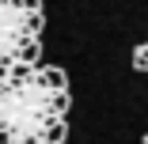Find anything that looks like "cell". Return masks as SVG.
Returning <instances> with one entry per match:
<instances>
[{
  "mask_svg": "<svg viewBox=\"0 0 148 144\" xmlns=\"http://www.w3.org/2000/svg\"><path fill=\"white\" fill-rule=\"evenodd\" d=\"M69 76L57 65L12 68L0 76V144H65Z\"/></svg>",
  "mask_w": 148,
  "mask_h": 144,
  "instance_id": "6da1fadb",
  "label": "cell"
},
{
  "mask_svg": "<svg viewBox=\"0 0 148 144\" xmlns=\"http://www.w3.org/2000/svg\"><path fill=\"white\" fill-rule=\"evenodd\" d=\"M42 0H0V76L42 61Z\"/></svg>",
  "mask_w": 148,
  "mask_h": 144,
  "instance_id": "7a4b0ae2",
  "label": "cell"
},
{
  "mask_svg": "<svg viewBox=\"0 0 148 144\" xmlns=\"http://www.w3.org/2000/svg\"><path fill=\"white\" fill-rule=\"evenodd\" d=\"M133 68L137 72H148V42H137L133 46Z\"/></svg>",
  "mask_w": 148,
  "mask_h": 144,
  "instance_id": "3957f363",
  "label": "cell"
},
{
  "mask_svg": "<svg viewBox=\"0 0 148 144\" xmlns=\"http://www.w3.org/2000/svg\"><path fill=\"white\" fill-rule=\"evenodd\" d=\"M144 144H148V136H144Z\"/></svg>",
  "mask_w": 148,
  "mask_h": 144,
  "instance_id": "277c9868",
  "label": "cell"
}]
</instances>
